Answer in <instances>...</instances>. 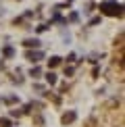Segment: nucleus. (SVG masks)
Listing matches in <instances>:
<instances>
[{
	"label": "nucleus",
	"mask_w": 125,
	"mask_h": 127,
	"mask_svg": "<svg viewBox=\"0 0 125 127\" xmlns=\"http://www.w3.org/2000/svg\"><path fill=\"white\" fill-rule=\"evenodd\" d=\"M75 119H77V113H75V110H67V113L62 115V119H61V121L67 125V123H73Z\"/></svg>",
	"instance_id": "nucleus-3"
},
{
	"label": "nucleus",
	"mask_w": 125,
	"mask_h": 127,
	"mask_svg": "<svg viewBox=\"0 0 125 127\" xmlns=\"http://www.w3.org/2000/svg\"><path fill=\"white\" fill-rule=\"evenodd\" d=\"M4 102H6V104H15V102H17V96H8V98H4Z\"/></svg>",
	"instance_id": "nucleus-9"
},
{
	"label": "nucleus",
	"mask_w": 125,
	"mask_h": 127,
	"mask_svg": "<svg viewBox=\"0 0 125 127\" xmlns=\"http://www.w3.org/2000/svg\"><path fill=\"white\" fill-rule=\"evenodd\" d=\"M25 56H27V59H29L31 63H38V61H42V59H44V52H42V50H35V52H31V50H29Z\"/></svg>",
	"instance_id": "nucleus-2"
},
{
	"label": "nucleus",
	"mask_w": 125,
	"mask_h": 127,
	"mask_svg": "<svg viewBox=\"0 0 125 127\" xmlns=\"http://www.w3.org/2000/svg\"><path fill=\"white\" fill-rule=\"evenodd\" d=\"M29 75H31V77H40V75H42V69H40V67H33V69L29 71Z\"/></svg>",
	"instance_id": "nucleus-8"
},
{
	"label": "nucleus",
	"mask_w": 125,
	"mask_h": 127,
	"mask_svg": "<svg viewBox=\"0 0 125 127\" xmlns=\"http://www.w3.org/2000/svg\"><path fill=\"white\" fill-rule=\"evenodd\" d=\"M98 8H100L104 15H108V17H121L123 15V4L117 2V0H104V2H100Z\"/></svg>",
	"instance_id": "nucleus-1"
},
{
	"label": "nucleus",
	"mask_w": 125,
	"mask_h": 127,
	"mask_svg": "<svg viewBox=\"0 0 125 127\" xmlns=\"http://www.w3.org/2000/svg\"><path fill=\"white\" fill-rule=\"evenodd\" d=\"M61 61H62L61 56H50V61H48V65H50V67H59V65H61Z\"/></svg>",
	"instance_id": "nucleus-5"
},
{
	"label": "nucleus",
	"mask_w": 125,
	"mask_h": 127,
	"mask_svg": "<svg viewBox=\"0 0 125 127\" xmlns=\"http://www.w3.org/2000/svg\"><path fill=\"white\" fill-rule=\"evenodd\" d=\"M2 54H4V56H6V59H13V56H15V50H13V48H10V46H6V48H4V50H2Z\"/></svg>",
	"instance_id": "nucleus-6"
},
{
	"label": "nucleus",
	"mask_w": 125,
	"mask_h": 127,
	"mask_svg": "<svg viewBox=\"0 0 125 127\" xmlns=\"http://www.w3.org/2000/svg\"><path fill=\"white\" fill-rule=\"evenodd\" d=\"M0 127H10V121L8 119H0Z\"/></svg>",
	"instance_id": "nucleus-10"
},
{
	"label": "nucleus",
	"mask_w": 125,
	"mask_h": 127,
	"mask_svg": "<svg viewBox=\"0 0 125 127\" xmlns=\"http://www.w3.org/2000/svg\"><path fill=\"white\" fill-rule=\"evenodd\" d=\"M23 46L25 48H40V40L38 38H29V40L23 42Z\"/></svg>",
	"instance_id": "nucleus-4"
},
{
	"label": "nucleus",
	"mask_w": 125,
	"mask_h": 127,
	"mask_svg": "<svg viewBox=\"0 0 125 127\" xmlns=\"http://www.w3.org/2000/svg\"><path fill=\"white\" fill-rule=\"evenodd\" d=\"M46 81H48L50 86H52V83H56V75H54L52 71H50V73H46Z\"/></svg>",
	"instance_id": "nucleus-7"
}]
</instances>
